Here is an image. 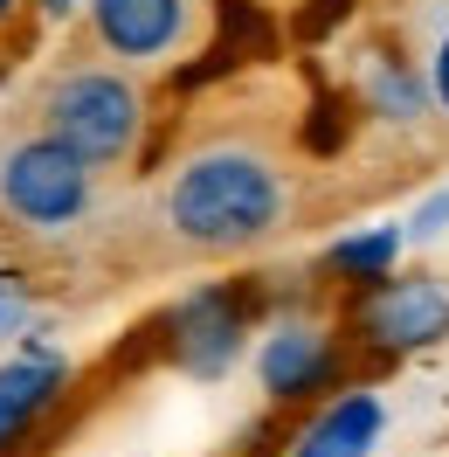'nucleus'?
<instances>
[{
  "mask_svg": "<svg viewBox=\"0 0 449 457\" xmlns=\"http://www.w3.org/2000/svg\"><path fill=\"white\" fill-rule=\"evenodd\" d=\"M443 228H449V187L421 201L415 215H408V228H401V236H408V243H429V236H443Z\"/></svg>",
  "mask_w": 449,
  "mask_h": 457,
  "instance_id": "ddd939ff",
  "label": "nucleus"
},
{
  "mask_svg": "<svg viewBox=\"0 0 449 457\" xmlns=\"http://www.w3.org/2000/svg\"><path fill=\"white\" fill-rule=\"evenodd\" d=\"M90 35L118 62H167L194 35V0H90Z\"/></svg>",
  "mask_w": 449,
  "mask_h": 457,
  "instance_id": "0eeeda50",
  "label": "nucleus"
},
{
  "mask_svg": "<svg viewBox=\"0 0 449 457\" xmlns=\"http://www.w3.org/2000/svg\"><path fill=\"white\" fill-rule=\"evenodd\" d=\"M42 132L90 167H118L145 132V90L125 70H62L42 97Z\"/></svg>",
  "mask_w": 449,
  "mask_h": 457,
  "instance_id": "f03ea898",
  "label": "nucleus"
},
{
  "mask_svg": "<svg viewBox=\"0 0 449 457\" xmlns=\"http://www.w3.org/2000/svg\"><path fill=\"white\" fill-rule=\"evenodd\" d=\"M14 7H21V0H0V29H7V21H14Z\"/></svg>",
  "mask_w": 449,
  "mask_h": 457,
  "instance_id": "4468645a",
  "label": "nucleus"
},
{
  "mask_svg": "<svg viewBox=\"0 0 449 457\" xmlns=\"http://www.w3.org/2000/svg\"><path fill=\"white\" fill-rule=\"evenodd\" d=\"M366 112L388 118V125H415L429 112V77H421V62H401V56H373L366 62Z\"/></svg>",
  "mask_w": 449,
  "mask_h": 457,
  "instance_id": "9d476101",
  "label": "nucleus"
},
{
  "mask_svg": "<svg viewBox=\"0 0 449 457\" xmlns=\"http://www.w3.org/2000/svg\"><path fill=\"white\" fill-rule=\"evenodd\" d=\"M360 340L380 353H421L449 340V291L436 278H380L360 298Z\"/></svg>",
  "mask_w": 449,
  "mask_h": 457,
  "instance_id": "39448f33",
  "label": "nucleus"
},
{
  "mask_svg": "<svg viewBox=\"0 0 449 457\" xmlns=\"http://www.w3.org/2000/svg\"><path fill=\"white\" fill-rule=\"evenodd\" d=\"M90 195H97V167L77 160L62 139H21L0 153V215L14 228H69L90 215Z\"/></svg>",
  "mask_w": 449,
  "mask_h": 457,
  "instance_id": "7ed1b4c3",
  "label": "nucleus"
},
{
  "mask_svg": "<svg viewBox=\"0 0 449 457\" xmlns=\"http://www.w3.org/2000/svg\"><path fill=\"white\" fill-rule=\"evenodd\" d=\"M173 243L194 250V257H242L256 243H270L290 215V173L242 139H215L194 145L180 167L167 173V195H159Z\"/></svg>",
  "mask_w": 449,
  "mask_h": 457,
  "instance_id": "f257e3e1",
  "label": "nucleus"
},
{
  "mask_svg": "<svg viewBox=\"0 0 449 457\" xmlns=\"http://www.w3.org/2000/svg\"><path fill=\"white\" fill-rule=\"evenodd\" d=\"M394 257H401V228L373 222V228H360V236H339L332 250H325V270H332V278H353V285H380V278H394Z\"/></svg>",
  "mask_w": 449,
  "mask_h": 457,
  "instance_id": "9b49d317",
  "label": "nucleus"
},
{
  "mask_svg": "<svg viewBox=\"0 0 449 457\" xmlns=\"http://www.w3.org/2000/svg\"><path fill=\"white\" fill-rule=\"evenodd\" d=\"M56 7H62V0H56Z\"/></svg>",
  "mask_w": 449,
  "mask_h": 457,
  "instance_id": "2eb2a0df",
  "label": "nucleus"
},
{
  "mask_svg": "<svg viewBox=\"0 0 449 457\" xmlns=\"http://www.w3.org/2000/svg\"><path fill=\"white\" fill-rule=\"evenodd\" d=\"M159 333H167L173 368H187L194 381H222L242 361V346H249V305H242V291H228V285H200L167 312Z\"/></svg>",
  "mask_w": 449,
  "mask_h": 457,
  "instance_id": "20e7f679",
  "label": "nucleus"
},
{
  "mask_svg": "<svg viewBox=\"0 0 449 457\" xmlns=\"http://www.w3.org/2000/svg\"><path fill=\"white\" fill-rule=\"evenodd\" d=\"M256 381L270 402H311L339 381V346L318 319H277L256 340Z\"/></svg>",
  "mask_w": 449,
  "mask_h": 457,
  "instance_id": "423d86ee",
  "label": "nucleus"
},
{
  "mask_svg": "<svg viewBox=\"0 0 449 457\" xmlns=\"http://www.w3.org/2000/svg\"><path fill=\"white\" fill-rule=\"evenodd\" d=\"M62 388H69V361L56 346H21L0 368V444H14L35 416H49Z\"/></svg>",
  "mask_w": 449,
  "mask_h": 457,
  "instance_id": "1a4fd4ad",
  "label": "nucleus"
},
{
  "mask_svg": "<svg viewBox=\"0 0 449 457\" xmlns=\"http://www.w3.org/2000/svg\"><path fill=\"white\" fill-rule=\"evenodd\" d=\"M421 77H429V104L449 118V7L429 14V42H421Z\"/></svg>",
  "mask_w": 449,
  "mask_h": 457,
  "instance_id": "f8f14e48",
  "label": "nucleus"
},
{
  "mask_svg": "<svg viewBox=\"0 0 449 457\" xmlns=\"http://www.w3.org/2000/svg\"><path fill=\"white\" fill-rule=\"evenodd\" d=\"M380 429H388V402L373 388H346L290 436V457H366L380 444Z\"/></svg>",
  "mask_w": 449,
  "mask_h": 457,
  "instance_id": "6e6552de",
  "label": "nucleus"
}]
</instances>
